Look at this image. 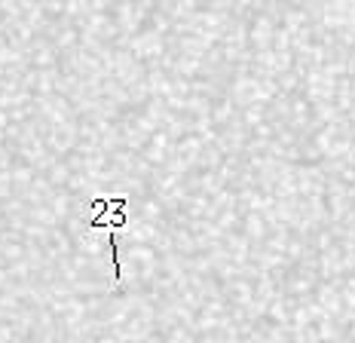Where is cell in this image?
I'll return each instance as SVG.
<instances>
[{
	"label": "cell",
	"mask_w": 355,
	"mask_h": 343,
	"mask_svg": "<svg viewBox=\"0 0 355 343\" xmlns=\"http://www.w3.org/2000/svg\"><path fill=\"white\" fill-rule=\"evenodd\" d=\"M92 221L89 227H107V242H110V258H114V279H123L120 258H116V230L129 224L125 212V196H95L92 199Z\"/></svg>",
	"instance_id": "6da1fadb"
}]
</instances>
